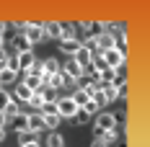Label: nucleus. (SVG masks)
Here are the masks:
<instances>
[{"instance_id": "f257e3e1", "label": "nucleus", "mask_w": 150, "mask_h": 147, "mask_svg": "<svg viewBox=\"0 0 150 147\" xmlns=\"http://www.w3.org/2000/svg\"><path fill=\"white\" fill-rule=\"evenodd\" d=\"M57 114L62 119H73L75 114H80V106L70 98V96H65V98H57Z\"/></svg>"}, {"instance_id": "f03ea898", "label": "nucleus", "mask_w": 150, "mask_h": 147, "mask_svg": "<svg viewBox=\"0 0 150 147\" xmlns=\"http://www.w3.org/2000/svg\"><path fill=\"white\" fill-rule=\"evenodd\" d=\"M23 36L31 41V46L34 44H44L47 41V34H44V29H42V23H29V29H26Z\"/></svg>"}, {"instance_id": "7ed1b4c3", "label": "nucleus", "mask_w": 150, "mask_h": 147, "mask_svg": "<svg viewBox=\"0 0 150 147\" xmlns=\"http://www.w3.org/2000/svg\"><path fill=\"white\" fill-rule=\"evenodd\" d=\"M104 62L109 70H119L122 65H124V54H122L119 49H109V52H104Z\"/></svg>"}, {"instance_id": "20e7f679", "label": "nucleus", "mask_w": 150, "mask_h": 147, "mask_svg": "<svg viewBox=\"0 0 150 147\" xmlns=\"http://www.w3.org/2000/svg\"><path fill=\"white\" fill-rule=\"evenodd\" d=\"M96 129H101V132L117 129V119H114V114H98V116H96Z\"/></svg>"}, {"instance_id": "39448f33", "label": "nucleus", "mask_w": 150, "mask_h": 147, "mask_svg": "<svg viewBox=\"0 0 150 147\" xmlns=\"http://www.w3.org/2000/svg\"><path fill=\"white\" fill-rule=\"evenodd\" d=\"M57 72H60V62H57L54 57H49L47 62H42V80H44V83L52 77V75H57Z\"/></svg>"}, {"instance_id": "423d86ee", "label": "nucleus", "mask_w": 150, "mask_h": 147, "mask_svg": "<svg viewBox=\"0 0 150 147\" xmlns=\"http://www.w3.org/2000/svg\"><path fill=\"white\" fill-rule=\"evenodd\" d=\"M91 57H93V54H91V49H88V46H83V44H80V49H78V52L73 54V59L78 62V65H80V67H83V70H86V67L91 65Z\"/></svg>"}, {"instance_id": "0eeeda50", "label": "nucleus", "mask_w": 150, "mask_h": 147, "mask_svg": "<svg viewBox=\"0 0 150 147\" xmlns=\"http://www.w3.org/2000/svg\"><path fill=\"white\" fill-rule=\"evenodd\" d=\"M65 75H67V77H73V80H80V77L86 75V70H83L75 59H70V62L65 65Z\"/></svg>"}, {"instance_id": "6e6552de", "label": "nucleus", "mask_w": 150, "mask_h": 147, "mask_svg": "<svg viewBox=\"0 0 150 147\" xmlns=\"http://www.w3.org/2000/svg\"><path fill=\"white\" fill-rule=\"evenodd\" d=\"M36 96H39L44 103H54L57 101V90L52 88V85H42V88L36 90Z\"/></svg>"}, {"instance_id": "1a4fd4ad", "label": "nucleus", "mask_w": 150, "mask_h": 147, "mask_svg": "<svg viewBox=\"0 0 150 147\" xmlns=\"http://www.w3.org/2000/svg\"><path fill=\"white\" fill-rule=\"evenodd\" d=\"M78 49H80V39H65V41H60V52L70 54V57H73Z\"/></svg>"}, {"instance_id": "9d476101", "label": "nucleus", "mask_w": 150, "mask_h": 147, "mask_svg": "<svg viewBox=\"0 0 150 147\" xmlns=\"http://www.w3.org/2000/svg\"><path fill=\"white\" fill-rule=\"evenodd\" d=\"M31 96H34V90H29L23 83H18V85H16V98H13V101H16V103H18V101L29 103V101H31Z\"/></svg>"}, {"instance_id": "9b49d317", "label": "nucleus", "mask_w": 150, "mask_h": 147, "mask_svg": "<svg viewBox=\"0 0 150 147\" xmlns=\"http://www.w3.org/2000/svg\"><path fill=\"white\" fill-rule=\"evenodd\" d=\"M36 62V57H34V52H23V54H18V70H31V65Z\"/></svg>"}, {"instance_id": "f8f14e48", "label": "nucleus", "mask_w": 150, "mask_h": 147, "mask_svg": "<svg viewBox=\"0 0 150 147\" xmlns=\"http://www.w3.org/2000/svg\"><path fill=\"white\" fill-rule=\"evenodd\" d=\"M13 49L18 52V54H23V52H31V41L23 36V34H18V36L13 39Z\"/></svg>"}, {"instance_id": "ddd939ff", "label": "nucleus", "mask_w": 150, "mask_h": 147, "mask_svg": "<svg viewBox=\"0 0 150 147\" xmlns=\"http://www.w3.org/2000/svg\"><path fill=\"white\" fill-rule=\"evenodd\" d=\"M13 129H16L18 134L29 132V114H18V116L13 119Z\"/></svg>"}, {"instance_id": "4468645a", "label": "nucleus", "mask_w": 150, "mask_h": 147, "mask_svg": "<svg viewBox=\"0 0 150 147\" xmlns=\"http://www.w3.org/2000/svg\"><path fill=\"white\" fill-rule=\"evenodd\" d=\"M44 129V119L42 114L36 111V114H29V132H42Z\"/></svg>"}, {"instance_id": "2eb2a0df", "label": "nucleus", "mask_w": 150, "mask_h": 147, "mask_svg": "<svg viewBox=\"0 0 150 147\" xmlns=\"http://www.w3.org/2000/svg\"><path fill=\"white\" fill-rule=\"evenodd\" d=\"M117 101V88L114 85H104L101 88V103H111Z\"/></svg>"}, {"instance_id": "dca6fc26", "label": "nucleus", "mask_w": 150, "mask_h": 147, "mask_svg": "<svg viewBox=\"0 0 150 147\" xmlns=\"http://www.w3.org/2000/svg\"><path fill=\"white\" fill-rule=\"evenodd\" d=\"M65 39H78L73 23H60V41H65Z\"/></svg>"}, {"instance_id": "f3484780", "label": "nucleus", "mask_w": 150, "mask_h": 147, "mask_svg": "<svg viewBox=\"0 0 150 147\" xmlns=\"http://www.w3.org/2000/svg\"><path fill=\"white\" fill-rule=\"evenodd\" d=\"M16 77H18V72L8 70V67H5V70H0V88H3V85H11Z\"/></svg>"}, {"instance_id": "a211bd4d", "label": "nucleus", "mask_w": 150, "mask_h": 147, "mask_svg": "<svg viewBox=\"0 0 150 147\" xmlns=\"http://www.w3.org/2000/svg\"><path fill=\"white\" fill-rule=\"evenodd\" d=\"M80 108H83V114H86V116H96V114H98V101H93V98H88V101L83 103Z\"/></svg>"}, {"instance_id": "6ab92c4d", "label": "nucleus", "mask_w": 150, "mask_h": 147, "mask_svg": "<svg viewBox=\"0 0 150 147\" xmlns=\"http://www.w3.org/2000/svg\"><path fill=\"white\" fill-rule=\"evenodd\" d=\"M42 29H44L47 39H52V36H54V39H60V23H54V21H52V23H44Z\"/></svg>"}, {"instance_id": "aec40b11", "label": "nucleus", "mask_w": 150, "mask_h": 147, "mask_svg": "<svg viewBox=\"0 0 150 147\" xmlns=\"http://www.w3.org/2000/svg\"><path fill=\"white\" fill-rule=\"evenodd\" d=\"M3 114H5V119H16L18 114H21V106H18L16 101H11L5 108H3Z\"/></svg>"}, {"instance_id": "412c9836", "label": "nucleus", "mask_w": 150, "mask_h": 147, "mask_svg": "<svg viewBox=\"0 0 150 147\" xmlns=\"http://www.w3.org/2000/svg\"><path fill=\"white\" fill-rule=\"evenodd\" d=\"M44 119V129H57L60 127V114H49V116H42Z\"/></svg>"}, {"instance_id": "4be33fe9", "label": "nucleus", "mask_w": 150, "mask_h": 147, "mask_svg": "<svg viewBox=\"0 0 150 147\" xmlns=\"http://www.w3.org/2000/svg\"><path fill=\"white\" fill-rule=\"evenodd\" d=\"M47 147H65V137L57 134V132H52L47 137Z\"/></svg>"}, {"instance_id": "5701e85b", "label": "nucleus", "mask_w": 150, "mask_h": 147, "mask_svg": "<svg viewBox=\"0 0 150 147\" xmlns=\"http://www.w3.org/2000/svg\"><path fill=\"white\" fill-rule=\"evenodd\" d=\"M98 142H101L104 147H106V145H111V142H117V129H111V132H104Z\"/></svg>"}, {"instance_id": "b1692460", "label": "nucleus", "mask_w": 150, "mask_h": 147, "mask_svg": "<svg viewBox=\"0 0 150 147\" xmlns=\"http://www.w3.org/2000/svg\"><path fill=\"white\" fill-rule=\"evenodd\" d=\"M39 114H42V116H49V114H57V101H54V103H44V106L39 108Z\"/></svg>"}, {"instance_id": "393cba45", "label": "nucleus", "mask_w": 150, "mask_h": 147, "mask_svg": "<svg viewBox=\"0 0 150 147\" xmlns=\"http://www.w3.org/2000/svg\"><path fill=\"white\" fill-rule=\"evenodd\" d=\"M70 98H73V101L78 103V106H83V103L88 101V96H86V93H83V90H80V88L75 90V93H73V96H70Z\"/></svg>"}, {"instance_id": "a878e982", "label": "nucleus", "mask_w": 150, "mask_h": 147, "mask_svg": "<svg viewBox=\"0 0 150 147\" xmlns=\"http://www.w3.org/2000/svg\"><path fill=\"white\" fill-rule=\"evenodd\" d=\"M11 101H13V98L5 93V88H0V111H3V108H5V106H8Z\"/></svg>"}, {"instance_id": "bb28decb", "label": "nucleus", "mask_w": 150, "mask_h": 147, "mask_svg": "<svg viewBox=\"0 0 150 147\" xmlns=\"http://www.w3.org/2000/svg\"><path fill=\"white\" fill-rule=\"evenodd\" d=\"M86 121H88V119H86V114H75V116L70 119V124H75V127H83Z\"/></svg>"}, {"instance_id": "cd10ccee", "label": "nucleus", "mask_w": 150, "mask_h": 147, "mask_svg": "<svg viewBox=\"0 0 150 147\" xmlns=\"http://www.w3.org/2000/svg\"><path fill=\"white\" fill-rule=\"evenodd\" d=\"M31 106H34V108H36V111H39V108H42V106H44V101H42V98H39V96H36V93H34V96H31Z\"/></svg>"}, {"instance_id": "c85d7f7f", "label": "nucleus", "mask_w": 150, "mask_h": 147, "mask_svg": "<svg viewBox=\"0 0 150 147\" xmlns=\"http://www.w3.org/2000/svg\"><path fill=\"white\" fill-rule=\"evenodd\" d=\"M8 70L18 72V57H8Z\"/></svg>"}, {"instance_id": "c756f323", "label": "nucleus", "mask_w": 150, "mask_h": 147, "mask_svg": "<svg viewBox=\"0 0 150 147\" xmlns=\"http://www.w3.org/2000/svg\"><path fill=\"white\" fill-rule=\"evenodd\" d=\"M73 85H78V80H73V77H67V75H65V80H62V88H73Z\"/></svg>"}, {"instance_id": "7c9ffc66", "label": "nucleus", "mask_w": 150, "mask_h": 147, "mask_svg": "<svg viewBox=\"0 0 150 147\" xmlns=\"http://www.w3.org/2000/svg\"><path fill=\"white\" fill-rule=\"evenodd\" d=\"M16 29H18V34H26L29 23H26V21H18V23H16Z\"/></svg>"}, {"instance_id": "2f4dec72", "label": "nucleus", "mask_w": 150, "mask_h": 147, "mask_svg": "<svg viewBox=\"0 0 150 147\" xmlns=\"http://www.w3.org/2000/svg\"><path fill=\"white\" fill-rule=\"evenodd\" d=\"M21 147H39V142H34V139H23V145Z\"/></svg>"}, {"instance_id": "473e14b6", "label": "nucleus", "mask_w": 150, "mask_h": 147, "mask_svg": "<svg viewBox=\"0 0 150 147\" xmlns=\"http://www.w3.org/2000/svg\"><path fill=\"white\" fill-rule=\"evenodd\" d=\"M5 124H8V119H5V114L0 111V129H5Z\"/></svg>"}, {"instance_id": "72a5a7b5", "label": "nucleus", "mask_w": 150, "mask_h": 147, "mask_svg": "<svg viewBox=\"0 0 150 147\" xmlns=\"http://www.w3.org/2000/svg\"><path fill=\"white\" fill-rule=\"evenodd\" d=\"M8 67V59H0V70H5Z\"/></svg>"}, {"instance_id": "f704fd0d", "label": "nucleus", "mask_w": 150, "mask_h": 147, "mask_svg": "<svg viewBox=\"0 0 150 147\" xmlns=\"http://www.w3.org/2000/svg\"><path fill=\"white\" fill-rule=\"evenodd\" d=\"M0 59H8V54H5V49H0Z\"/></svg>"}, {"instance_id": "c9c22d12", "label": "nucleus", "mask_w": 150, "mask_h": 147, "mask_svg": "<svg viewBox=\"0 0 150 147\" xmlns=\"http://www.w3.org/2000/svg\"><path fill=\"white\" fill-rule=\"evenodd\" d=\"M91 147H104V145H101V142H98V139H93V145H91Z\"/></svg>"}, {"instance_id": "e433bc0d", "label": "nucleus", "mask_w": 150, "mask_h": 147, "mask_svg": "<svg viewBox=\"0 0 150 147\" xmlns=\"http://www.w3.org/2000/svg\"><path fill=\"white\" fill-rule=\"evenodd\" d=\"M3 31H5V23H3V21H0V36H3Z\"/></svg>"}, {"instance_id": "4c0bfd02", "label": "nucleus", "mask_w": 150, "mask_h": 147, "mask_svg": "<svg viewBox=\"0 0 150 147\" xmlns=\"http://www.w3.org/2000/svg\"><path fill=\"white\" fill-rule=\"evenodd\" d=\"M3 139H5V129H0V142H3Z\"/></svg>"}, {"instance_id": "58836bf2", "label": "nucleus", "mask_w": 150, "mask_h": 147, "mask_svg": "<svg viewBox=\"0 0 150 147\" xmlns=\"http://www.w3.org/2000/svg\"><path fill=\"white\" fill-rule=\"evenodd\" d=\"M0 49H3V36H0Z\"/></svg>"}]
</instances>
